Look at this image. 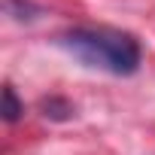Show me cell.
I'll use <instances>...</instances> for the list:
<instances>
[{
	"label": "cell",
	"mask_w": 155,
	"mask_h": 155,
	"mask_svg": "<svg viewBox=\"0 0 155 155\" xmlns=\"http://www.w3.org/2000/svg\"><path fill=\"white\" fill-rule=\"evenodd\" d=\"M58 46L79 64L113 76H131L140 70L143 49L134 34L116 28H70L58 37Z\"/></svg>",
	"instance_id": "cell-1"
},
{
	"label": "cell",
	"mask_w": 155,
	"mask_h": 155,
	"mask_svg": "<svg viewBox=\"0 0 155 155\" xmlns=\"http://www.w3.org/2000/svg\"><path fill=\"white\" fill-rule=\"evenodd\" d=\"M40 110H43V116L52 119V122H67V119H73V104L64 101V97H43Z\"/></svg>",
	"instance_id": "cell-2"
},
{
	"label": "cell",
	"mask_w": 155,
	"mask_h": 155,
	"mask_svg": "<svg viewBox=\"0 0 155 155\" xmlns=\"http://www.w3.org/2000/svg\"><path fill=\"white\" fill-rule=\"evenodd\" d=\"M21 113H25V104L18 101L15 88L6 82V85H3V119L12 125V122H18V119H21Z\"/></svg>",
	"instance_id": "cell-3"
},
{
	"label": "cell",
	"mask_w": 155,
	"mask_h": 155,
	"mask_svg": "<svg viewBox=\"0 0 155 155\" xmlns=\"http://www.w3.org/2000/svg\"><path fill=\"white\" fill-rule=\"evenodd\" d=\"M3 6L12 18H37L40 15V6L31 3V0H3Z\"/></svg>",
	"instance_id": "cell-4"
}]
</instances>
